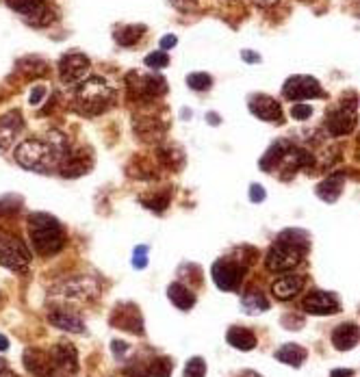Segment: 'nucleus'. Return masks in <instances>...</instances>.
Here are the masks:
<instances>
[{
    "instance_id": "obj_1",
    "label": "nucleus",
    "mask_w": 360,
    "mask_h": 377,
    "mask_svg": "<svg viewBox=\"0 0 360 377\" xmlns=\"http://www.w3.org/2000/svg\"><path fill=\"white\" fill-rule=\"evenodd\" d=\"M68 154L70 148L61 133H48L43 139H26L16 148L18 165L37 174H48L59 167Z\"/></svg>"
},
{
    "instance_id": "obj_2",
    "label": "nucleus",
    "mask_w": 360,
    "mask_h": 377,
    "mask_svg": "<svg viewBox=\"0 0 360 377\" xmlns=\"http://www.w3.org/2000/svg\"><path fill=\"white\" fill-rule=\"evenodd\" d=\"M308 247H311V237L304 230H297V228L284 230L269 247L265 256V267L272 274H287L304 260Z\"/></svg>"
},
{
    "instance_id": "obj_3",
    "label": "nucleus",
    "mask_w": 360,
    "mask_h": 377,
    "mask_svg": "<svg viewBox=\"0 0 360 377\" xmlns=\"http://www.w3.org/2000/svg\"><path fill=\"white\" fill-rule=\"evenodd\" d=\"M29 237L37 254L55 256L66 245V230L57 217L48 212H33L29 217Z\"/></svg>"
},
{
    "instance_id": "obj_4",
    "label": "nucleus",
    "mask_w": 360,
    "mask_h": 377,
    "mask_svg": "<svg viewBox=\"0 0 360 377\" xmlns=\"http://www.w3.org/2000/svg\"><path fill=\"white\" fill-rule=\"evenodd\" d=\"M115 100V89L107 78L89 76L83 83H78V89L74 93V106L81 115L93 118L105 113Z\"/></svg>"
},
{
    "instance_id": "obj_5",
    "label": "nucleus",
    "mask_w": 360,
    "mask_h": 377,
    "mask_svg": "<svg viewBox=\"0 0 360 377\" xmlns=\"http://www.w3.org/2000/svg\"><path fill=\"white\" fill-rule=\"evenodd\" d=\"M0 264L20 274L26 272L31 264V252L26 243L18 234L3 228H0Z\"/></svg>"
},
{
    "instance_id": "obj_6",
    "label": "nucleus",
    "mask_w": 360,
    "mask_h": 377,
    "mask_svg": "<svg viewBox=\"0 0 360 377\" xmlns=\"http://www.w3.org/2000/svg\"><path fill=\"white\" fill-rule=\"evenodd\" d=\"M247 264L239 258V260H232V258H220L213 269H211V276H213V282L220 291H237L241 286V280H243V274H245Z\"/></svg>"
},
{
    "instance_id": "obj_7",
    "label": "nucleus",
    "mask_w": 360,
    "mask_h": 377,
    "mask_svg": "<svg viewBox=\"0 0 360 377\" xmlns=\"http://www.w3.org/2000/svg\"><path fill=\"white\" fill-rule=\"evenodd\" d=\"M126 85L130 91V98L139 100H154L168 91V83L161 74H139V72H128L126 74Z\"/></svg>"
},
{
    "instance_id": "obj_8",
    "label": "nucleus",
    "mask_w": 360,
    "mask_h": 377,
    "mask_svg": "<svg viewBox=\"0 0 360 377\" xmlns=\"http://www.w3.org/2000/svg\"><path fill=\"white\" fill-rule=\"evenodd\" d=\"M282 95L291 102H302V100H315V98H326L324 87L319 85L317 78L306 76V74H295L284 81L282 85Z\"/></svg>"
},
{
    "instance_id": "obj_9",
    "label": "nucleus",
    "mask_w": 360,
    "mask_h": 377,
    "mask_svg": "<svg viewBox=\"0 0 360 377\" xmlns=\"http://www.w3.org/2000/svg\"><path fill=\"white\" fill-rule=\"evenodd\" d=\"M358 122V104L356 98H351L349 102H343L336 111H332L326 120V130L332 137H345L349 133H354Z\"/></svg>"
},
{
    "instance_id": "obj_10",
    "label": "nucleus",
    "mask_w": 360,
    "mask_h": 377,
    "mask_svg": "<svg viewBox=\"0 0 360 377\" xmlns=\"http://www.w3.org/2000/svg\"><path fill=\"white\" fill-rule=\"evenodd\" d=\"M91 70V61L83 52H68L59 59V76L66 85H78L87 78Z\"/></svg>"
},
{
    "instance_id": "obj_11",
    "label": "nucleus",
    "mask_w": 360,
    "mask_h": 377,
    "mask_svg": "<svg viewBox=\"0 0 360 377\" xmlns=\"http://www.w3.org/2000/svg\"><path fill=\"white\" fill-rule=\"evenodd\" d=\"M5 3L33 26H46L55 20L53 9H50L43 0H5Z\"/></svg>"
},
{
    "instance_id": "obj_12",
    "label": "nucleus",
    "mask_w": 360,
    "mask_h": 377,
    "mask_svg": "<svg viewBox=\"0 0 360 377\" xmlns=\"http://www.w3.org/2000/svg\"><path fill=\"white\" fill-rule=\"evenodd\" d=\"M247 109L252 115H256L261 122L267 124H282L284 115H282V106L276 98L267 95V93H256L250 98L247 102Z\"/></svg>"
},
{
    "instance_id": "obj_13",
    "label": "nucleus",
    "mask_w": 360,
    "mask_h": 377,
    "mask_svg": "<svg viewBox=\"0 0 360 377\" xmlns=\"http://www.w3.org/2000/svg\"><path fill=\"white\" fill-rule=\"evenodd\" d=\"M55 293L63 299L89 301V299H96L100 295V286L93 278L81 276V278H72V280L63 282L59 289H55Z\"/></svg>"
},
{
    "instance_id": "obj_14",
    "label": "nucleus",
    "mask_w": 360,
    "mask_h": 377,
    "mask_svg": "<svg viewBox=\"0 0 360 377\" xmlns=\"http://www.w3.org/2000/svg\"><path fill=\"white\" fill-rule=\"evenodd\" d=\"M111 326H115L118 330H124V332H130V334H137L141 336L143 334V319H141V312L135 304L130 301H124V304H118L113 314H111Z\"/></svg>"
},
{
    "instance_id": "obj_15",
    "label": "nucleus",
    "mask_w": 360,
    "mask_h": 377,
    "mask_svg": "<svg viewBox=\"0 0 360 377\" xmlns=\"http://www.w3.org/2000/svg\"><path fill=\"white\" fill-rule=\"evenodd\" d=\"M341 308L339 297L330 291H311L304 299V312L315 314V316H328L336 314Z\"/></svg>"
},
{
    "instance_id": "obj_16",
    "label": "nucleus",
    "mask_w": 360,
    "mask_h": 377,
    "mask_svg": "<svg viewBox=\"0 0 360 377\" xmlns=\"http://www.w3.org/2000/svg\"><path fill=\"white\" fill-rule=\"evenodd\" d=\"M24 366L35 377H50L55 371V360H53V353L37 347H29L24 351Z\"/></svg>"
},
{
    "instance_id": "obj_17",
    "label": "nucleus",
    "mask_w": 360,
    "mask_h": 377,
    "mask_svg": "<svg viewBox=\"0 0 360 377\" xmlns=\"http://www.w3.org/2000/svg\"><path fill=\"white\" fill-rule=\"evenodd\" d=\"M174 371V362L170 358H154L148 362H137L126 373L130 377H170Z\"/></svg>"
},
{
    "instance_id": "obj_18",
    "label": "nucleus",
    "mask_w": 360,
    "mask_h": 377,
    "mask_svg": "<svg viewBox=\"0 0 360 377\" xmlns=\"http://www.w3.org/2000/svg\"><path fill=\"white\" fill-rule=\"evenodd\" d=\"M22 128H24V120L20 111H9L0 118V150L9 148L16 141V137L22 133Z\"/></svg>"
},
{
    "instance_id": "obj_19",
    "label": "nucleus",
    "mask_w": 360,
    "mask_h": 377,
    "mask_svg": "<svg viewBox=\"0 0 360 377\" xmlns=\"http://www.w3.org/2000/svg\"><path fill=\"white\" fill-rule=\"evenodd\" d=\"M53 360L55 368H61L68 375H74L78 371V353L72 343H57V347L53 349Z\"/></svg>"
},
{
    "instance_id": "obj_20",
    "label": "nucleus",
    "mask_w": 360,
    "mask_h": 377,
    "mask_svg": "<svg viewBox=\"0 0 360 377\" xmlns=\"http://www.w3.org/2000/svg\"><path fill=\"white\" fill-rule=\"evenodd\" d=\"M48 321L53 323L55 328L66 330V332H85V321L76 312L66 310V308L53 310V312L48 314Z\"/></svg>"
},
{
    "instance_id": "obj_21",
    "label": "nucleus",
    "mask_w": 360,
    "mask_h": 377,
    "mask_svg": "<svg viewBox=\"0 0 360 377\" xmlns=\"http://www.w3.org/2000/svg\"><path fill=\"white\" fill-rule=\"evenodd\" d=\"M332 345L339 351H349L358 345V326L356 323H341L332 332Z\"/></svg>"
},
{
    "instance_id": "obj_22",
    "label": "nucleus",
    "mask_w": 360,
    "mask_h": 377,
    "mask_svg": "<svg viewBox=\"0 0 360 377\" xmlns=\"http://www.w3.org/2000/svg\"><path fill=\"white\" fill-rule=\"evenodd\" d=\"M343 185H345V174H343V172H334V174H330L326 180L319 182L317 195H319L324 202L334 204V202L341 197V193H343Z\"/></svg>"
},
{
    "instance_id": "obj_23",
    "label": "nucleus",
    "mask_w": 360,
    "mask_h": 377,
    "mask_svg": "<svg viewBox=\"0 0 360 377\" xmlns=\"http://www.w3.org/2000/svg\"><path fill=\"white\" fill-rule=\"evenodd\" d=\"M302 289H304V278L302 276H284V278H280L272 284V293L280 301L293 299L297 293H302Z\"/></svg>"
},
{
    "instance_id": "obj_24",
    "label": "nucleus",
    "mask_w": 360,
    "mask_h": 377,
    "mask_svg": "<svg viewBox=\"0 0 360 377\" xmlns=\"http://www.w3.org/2000/svg\"><path fill=\"white\" fill-rule=\"evenodd\" d=\"M226 341L230 347L239 349V351H252L256 345H259V339H256V334L247 328H241V326H235L228 330L226 334Z\"/></svg>"
},
{
    "instance_id": "obj_25",
    "label": "nucleus",
    "mask_w": 360,
    "mask_h": 377,
    "mask_svg": "<svg viewBox=\"0 0 360 377\" xmlns=\"http://www.w3.org/2000/svg\"><path fill=\"white\" fill-rule=\"evenodd\" d=\"M293 148V143L289 139H278L274 141V145L267 150V154L261 158V170L263 172H274L278 167V163L284 158V154Z\"/></svg>"
},
{
    "instance_id": "obj_26",
    "label": "nucleus",
    "mask_w": 360,
    "mask_h": 377,
    "mask_svg": "<svg viewBox=\"0 0 360 377\" xmlns=\"http://www.w3.org/2000/svg\"><path fill=\"white\" fill-rule=\"evenodd\" d=\"M91 167V160L83 154H68L63 160H61V176L66 178H76V176H83L87 174V170Z\"/></svg>"
},
{
    "instance_id": "obj_27",
    "label": "nucleus",
    "mask_w": 360,
    "mask_h": 377,
    "mask_svg": "<svg viewBox=\"0 0 360 377\" xmlns=\"http://www.w3.org/2000/svg\"><path fill=\"white\" fill-rule=\"evenodd\" d=\"M306 356H308V351L302 345H297V343H287V345H282L276 351V360L282 362V364H289L293 368H299L304 364Z\"/></svg>"
},
{
    "instance_id": "obj_28",
    "label": "nucleus",
    "mask_w": 360,
    "mask_h": 377,
    "mask_svg": "<svg viewBox=\"0 0 360 377\" xmlns=\"http://www.w3.org/2000/svg\"><path fill=\"white\" fill-rule=\"evenodd\" d=\"M241 306L247 314H261V312L269 310V299L259 289H247L241 295Z\"/></svg>"
},
{
    "instance_id": "obj_29",
    "label": "nucleus",
    "mask_w": 360,
    "mask_h": 377,
    "mask_svg": "<svg viewBox=\"0 0 360 377\" xmlns=\"http://www.w3.org/2000/svg\"><path fill=\"white\" fill-rule=\"evenodd\" d=\"M168 297L178 310H191L195 306V295L191 293L189 286H185L180 282H174L168 286Z\"/></svg>"
},
{
    "instance_id": "obj_30",
    "label": "nucleus",
    "mask_w": 360,
    "mask_h": 377,
    "mask_svg": "<svg viewBox=\"0 0 360 377\" xmlns=\"http://www.w3.org/2000/svg\"><path fill=\"white\" fill-rule=\"evenodd\" d=\"M143 33H145V26L143 24H130V26H124V29H120V31H115V41L120 43V46H124V48H128V46H135L141 37H143Z\"/></svg>"
},
{
    "instance_id": "obj_31",
    "label": "nucleus",
    "mask_w": 360,
    "mask_h": 377,
    "mask_svg": "<svg viewBox=\"0 0 360 377\" xmlns=\"http://www.w3.org/2000/svg\"><path fill=\"white\" fill-rule=\"evenodd\" d=\"M18 68H20V72L22 74H29V76H43L48 70V66L39 59V57H26V59H22L20 63H18Z\"/></svg>"
},
{
    "instance_id": "obj_32",
    "label": "nucleus",
    "mask_w": 360,
    "mask_h": 377,
    "mask_svg": "<svg viewBox=\"0 0 360 377\" xmlns=\"http://www.w3.org/2000/svg\"><path fill=\"white\" fill-rule=\"evenodd\" d=\"M187 85L193 91H209L213 87V78L209 74H204V72H193V74L187 76Z\"/></svg>"
},
{
    "instance_id": "obj_33",
    "label": "nucleus",
    "mask_w": 360,
    "mask_h": 377,
    "mask_svg": "<svg viewBox=\"0 0 360 377\" xmlns=\"http://www.w3.org/2000/svg\"><path fill=\"white\" fill-rule=\"evenodd\" d=\"M143 63L150 70H163V68L170 66V55H168L165 50H154V52H150V55L143 59Z\"/></svg>"
},
{
    "instance_id": "obj_34",
    "label": "nucleus",
    "mask_w": 360,
    "mask_h": 377,
    "mask_svg": "<svg viewBox=\"0 0 360 377\" xmlns=\"http://www.w3.org/2000/svg\"><path fill=\"white\" fill-rule=\"evenodd\" d=\"M204 375H207V362H204V358H200V356L189 358L185 364L182 377H204Z\"/></svg>"
},
{
    "instance_id": "obj_35",
    "label": "nucleus",
    "mask_w": 360,
    "mask_h": 377,
    "mask_svg": "<svg viewBox=\"0 0 360 377\" xmlns=\"http://www.w3.org/2000/svg\"><path fill=\"white\" fill-rule=\"evenodd\" d=\"M141 204H143L148 210H154V212H163V210L170 206V193H168V191H163V193L152 195L150 200L141 197Z\"/></svg>"
},
{
    "instance_id": "obj_36",
    "label": "nucleus",
    "mask_w": 360,
    "mask_h": 377,
    "mask_svg": "<svg viewBox=\"0 0 360 377\" xmlns=\"http://www.w3.org/2000/svg\"><path fill=\"white\" fill-rule=\"evenodd\" d=\"M311 115H313V106H311V104L297 102V104H293V106H291V118H293V120L304 122V120H308Z\"/></svg>"
},
{
    "instance_id": "obj_37",
    "label": "nucleus",
    "mask_w": 360,
    "mask_h": 377,
    "mask_svg": "<svg viewBox=\"0 0 360 377\" xmlns=\"http://www.w3.org/2000/svg\"><path fill=\"white\" fill-rule=\"evenodd\" d=\"M148 264V247L145 245H137L133 252V267L135 269H145Z\"/></svg>"
},
{
    "instance_id": "obj_38",
    "label": "nucleus",
    "mask_w": 360,
    "mask_h": 377,
    "mask_svg": "<svg viewBox=\"0 0 360 377\" xmlns=\"http://www.w3.org/2000/svg\"><path fill=\"white\" fill-rule=\"evenodd\" d=\"M265 197H267V193H265L263 185H252V187H250V200H252L254 204L265 202Z\"/></svg>"
},
{
    "instance_id": "obj_39",
    "label": "nucleus",
    "mask_w": 360,
    "mask_h": 377,
    "mask_svg": "<svg viewBox=\"0 0 360 377\" xmlns=\"http://www.w3.org/2000/svg\"><path fill=\"white\" fill-rule=\"evenodd\" d=\"M197 3H200V0H172V5L178 9V11H193L195 7H197Z\"/></svg>"
},
{
    "instance_id": "obj_40",
    "label": "nucleus",
    "mask_w": 360,
    "mask_h": 377,
    "mask_svg": "<svg viewBox=\"0 0 360 377\" xmlns=\"http://www.w3.org/2000/svg\"><path fill=\"white\" fill-rule=\"evenodd\" d=\"M43 95H46V87L43 85H35L33 89H31V95H29V102L33 104V106H37L41 100H43Z\"/></svg>"
},
{
    "instance_id": "obj_41",
    "label": "nucleus",
    "mask_w": 360,
    "mask_h": 377,
    "mask_svg": "<svg viewBox=\"0 0 360 377\" xmlns=\"http://www.w3.org/2000/svg\"><path fill=\"white\" fill-rule=\"evenodd\" d=\"M178 43V37L176 35H165L163 39H161V50H170V48H174Z\"/></svg>"
},
{
    "instance_id": "obj_42",
    "label": "nucleus",
    "mask_w": 360,
    "mask_h": 377,
    "mask_svg": "<svg viewBox=\"0 0 360 377\" xmlns=\"http://www.w3.org/2000/svg\"><path fill=\"white\" fill-rule=\"evenodd\" d=\"M126 351H128V345L124 341H113V353H115V358H122Z\"/></svg>"
},
{
    "instance_id": "obj_43",
    "label": "nucleus",
    "mask_w": 360,
    "mask_h": 377,
    "mask_svg": "<svg viewBox=\"0 0 360 377\" xmlns=\"http://www.w3.org/2000/svg\"><path fill=\"white\" fill-rule=\"evenodd\" d=\"M241 57H243L245 63H259L261 61V55H256V52H250V50H243Z\"/></svg>"
},
{
    "instance_id": "obj_44",
    "label": "nucleus",
    "mask_w": 360,
    "mask_h": 377,
    "mask_svg": "<svg viewBox=\"0 0 360 377\" xmlns=\"http://www.w3.org/2000/svg\"><path fill=\"white\" fill-rule=\"evenodd\" d=\"M351 375H354L351 368H334V371L330 373V377H351Z\"/></svg>"
},
{
    "instance_id": "obj_45",
    "label": "nucleus",
    "mask_w": 360,
    "mask_h": 377,
    "mask_svg": "<svg viewBox=\"0 0 360 377\" xmlns=\"http://www.w3.org/2000/svg\"><path fill=\"white\" fill-rule=\"evenodd\" d=\"M278 3V0H254V5H259V7H274Z\"/></svg>"
},
{
    "instance_id": "obj_46",
    "label": "nucleus",
    "mask_w": 360,
    "mask_h": 377,
    "mask_svg": "<svg viewBox=\"0 0 360 377\" xmlns=\"http://www.w3.org/2000/svg\"><path fill=\"white\" fill-rule=\"evenodd\" d=\"M7 347H9V341H7V336H3V334H0V351H7Z\"/></svg>"
},
{
    "instance_id": "obj_47",
    "label": "nucleus",
    "mask_w": 360,
    "mask_h": 377,
    "mask_svg": "<svg viewBox=\"0 0 360 377\" xmlns=\"http://www.w3.org/2000/svg\"><path fill=\"white\" fill-rule=\"evenodd\" d=\"M209 124H211V126H217V124H220V118H217V113H209Z\"/></svg>"
},
{
    "instance_id": "obj_48",
    "label": "nucleus",
    "mask_w": 360,
    "mask_h": 377,
    "mask_svg": "<svg viewBox=\"0 0 360 377\" xmlns=\"http://www.w3.org/2000/svg\"><path fill=\"white\" fill-rule=\"evenodd\" d=\"M241 377H263V375H261V373H256V371H245Z\"/></svg>"
},
{
    "instance_id": "obj_49",
    "label": "nucleus",
    "mask_w": 360,
    "mask_h": 377,
    "mask_svg": "<svg viewBox=\"0 0 360 377\" xmlns=\"http://www.w3.org/2000/svg\"><path fill=\"white\" fill-rule=\"evenodd\" d=\"M7 368V360L5 358H0V373H3Z\"/></svg>"
},
{
    "instance_id": "obj_50",
    "label": "nucleus",
    "mask_w": 360,
    "mask_h": 377,
    "mask_svg": "<svg viewBox=\"0 0 360 377\" xmlns=\"http://www.w3.org/2000/svg\"><path fill=\"white\" fill-rule=\"evenodd\" d=\"M9 377H16V375H9Z\"/></svg>"
}]
</instances>
